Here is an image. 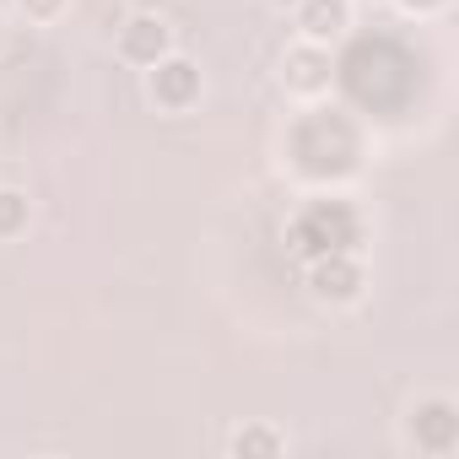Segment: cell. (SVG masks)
Here are the masks:
<instances>
[{"mask_svg":"<svg viewBox=\"0 0 459 459\" xmlns=\"http://www.w3.org/2000/svg\"><path fill=\"white\" fill-rule=\"evenodd\" d=\"M411 443H416L421 454H448V448L459 443V416H454V400H443V394L421 400V405L411 411Z\"/></svg>","mask_w":459,"mask_h":459,"instance_id":"cell-3","label":"cell"},{"mask_svg":"<svg viewBox=\"0 0 459 459\" xmlns=\"http://www.w3.org/2000/svg\"><path fill=\"white\" fill-rule=\"evenodd\" d=\"M298 33L308 44H330L351 28V0H298Z\"/></svg>","mask_w":459,"mask_h":459,"instance_id":"cell-6","label":"cell"},{"mask_svg":"<svg viewBox=\"0 0 459 459\" xmlns=\"http://www.w3.org/2000/svg\"><path fill=\"white\" fill-rule=\"evenodd\" d=\"M308 292L319 303H357L362 298V265L346 249H330L308 265Z\"/></svg>","mask_w":459,"mask_h":459,"instance_id":"cell-2","label":"cell"},{"mask_svg":"<svg viewBox=\"0 0 459 459\" xmlns=\"http://www.w3.org/2000/svg\"><path fill=\"white\" fill-rule=\"evenodd\" d=\"M17 6H22L33 22H55V17L65 12V0H17Z\"/></svg>","mask_w":459,"mask_h":459,"instance_id":"cell-9","label":"cell"},{"mask_svg":"<svg viewBox=\"0 0 459 459\" xmlns=\"http://www.w3.org/2000/svg\"><path fill=\"white\" fill-rule=\"evenodd\" d=\"M233 454H281V432H271V427H249V432L233 437Z\"/></svg>","mask_w":459,"mask_h":459,"instance_id":"cell-8","label":"cell"},{"mask_svg":"<svg viewBox=\"0 0 459 459\" xmlns=\"http://www.w3.org/2000/svg\"><path fill=\"white\" fill-rule=\"evenodd\" d=\"M28 216H33V205H28L22 189H0V238L28 233Z\"/></svg>","mask_w":459,"mask_h":459,"instance_id":"cell-7","label":"cell"},{"mask_svg":"<svg viewBox=\"0 0 459 459\" xmlns=\"http://www.w3.org/2000/svg\"><path fill=\"white\" fill-rule=\"evenodd\" d=\"M276 6H298V0H276Z\"/></svg>","mask_w":459,"mask_h":459,"instance_id":"cell-11","label":"cell"},{"mask_svg":"<svg viewBox=\"0 0 459 459\" xmlns=\"http://www.w3.org/2000/svg\"><path fill=\"white\" fill-rule=\"evenodd\" d=\"M168 44H173V33H168V22L152 17V12H135V17L119 28V55H125L130 65H152V60H162Z\"/></svg>","mask_w":459,"mask_h":459,"instance_id":"cell-5","label":"cell"},{"mask_svg":"<svg viewBox=\"0 0 459 459\" xmlns=\"http://www.w3.org/2000/svg\"><path fill=\"white\" fill-rule=\"evenodd\" d=\"M146 92H152V103L157 108H168V114H184L195 98H200V65L189 60V55H162V60H152L146 65Z\"/></svg>","mask_w":459,"mask_h":459,"instance_id":"cell-1","label":"cell"},{"mask_svg":"<svg viewBox=\"0 0 459 459\" xmlns=\"http://www.w3.org/2000/svg\"><path fill=\"white\" fill-rule=\"evenodd\" d=\"M394 6H405V12H416V17H421V12H437L443 0H394Z\"/></svg>","mask_w":459,"mask_h":459,"instance_id":"cell-10","label":"cell"},{"mask_svg":"<svg viewBox=\"0 0 459 459\" xmlns=\"http://www.w3.org/2000/svg\"><path fill=\"white\" fill-rule=\"evenodd\" d=\"M281 82L292 87V92H303V98H314V92H325L330 87V49L325 44H292L287 55H281Z\"/></svg>","mask_w":459,"mask_h":459,"instance_id":"cell-4","label":"cell"}]
</instances>
